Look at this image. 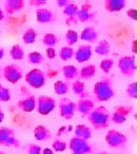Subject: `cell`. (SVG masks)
Listing matches in <instances>:
<instances>
[{"instance_id": "20", "label": "cell", "mask_w": 137, "mask_h": 154, "mask_svg": "<svg viewBox=\"0 0 137 154\" xmlns=\"http://www.w3.org/2000/svg\"><path fill=\"white\" fill-rule=\"evenodd\" d=\"M98 36H99V33L96 31V29L91 26L84 28L79 33V38L86 42H95L98 40Z\"/></svg>"}, {"instance_id": "29", "label": "cell", "mask_w": 137, "mask_h": 154, "mask_svg": "<svg viewBox=\"0 0 137 154\" xmlns=\"http://www.w3.org/2000/svg\"><path fill=\"white\" fill-rule=\"evenodd\" d=\"M54 91L58 95H64L69 92V85L63 80H57L54 84Z\"/></svg>"}, {"instance_id": "28", "label": "cell", "mask_w": 137, "mask_h": 154, "mask_svg": "<svg viewBox=\"0 0 137 154\" xmlns=\"http://www.w3.org/2000/svg\"><path fill=\"white\" fill-rule=\"evenodd\" d=\"M10 56H11V58H12L13 60H17V61L23 60L25 57L24 49H23V47L20 45L15 44L10 49Z\"/></svg>"}, {"instance_id": "32", "label": "cell", "mask_w": 137, "mask_h": 154, "mask_svg": "<svg viewBox=\"0 0 137 154\" xmlns=\"http://www.w3.org/2000/svg\"><path fill=\"white\" fill-rule=\"evenodd\" d=\"M27 59H28L29 63H31V64H40L44 61V56L40 51H34L28 54Z\"/></svg>"}, {"instance_id": "46", "label": "cell", "mask_w": 137, "mask_h": 154, "mask_svg": "<svg viewBox=\"0 0 137 154\" xmlns=\"http://www.w3.org/2000/svg\"><path fill=\"white\" fill-rule=\"evenodd\" d=\"M3 56H5V49L0 47V60H1V59L3 58Z\"/></svg>"}, {"instance_id": "40", "label": "cell", "mask_w": 137, "mask_h": 154, "mask_svg": "<svg viewBox=\"0 0 137 154\" xmlns=\"http://www.w3.org/2000/svg\"><path fill=\"white\" fill-rule=\"evenodd\" d=\"M57 56V51L55 49V47H47L46 48V57L48 59H54Z\"/></svg>"}, {"instance_id": "14", "label": "cell", "mask_w": 137, "mask_h": 154, "mask_svg": "<svg viewBox=\"0 0 137 154\" xmlns=\"http://www.w3.org/2000/svg\"><path fill=\"white\" fill-rule=\"evenodd\" d=\"M92 57V47L90 45H80L77 48V51H74V58L77 62L84 63L90 60Z\"/></svg>"}, {"instance_id": "50", "label": "cell", "mask_w": 137, "mask_h": 154, "mask_svg": "<svg viewBox=\"0 0 137 154\" xmlns=\"http://www.w3.org/2000/svg\"><path fill=\"white\" fill-rule=\"evenodd\" d=\"M0 33H1V31H0Z\"/></svg>"}, {"instance_id": "25", "label": "cell", "mask_w": 137, "mask_h": 154, "mask_svg": "<svg viewBox=\"0 0 137 154\" xmlns=\"http://www.w3.org/2000/svg\"><path fill=\"white\" fill-rule=\"evenodd\" d=\"M62 74L65 79H74L78 76V69L73 64H67L62 67Z\"/></svg>"}, {"instance_id": "18", "label": "cell", "mask_w": 137, "mask_h": 154, "mask_svg": "<svg viewBox=\"0 0 137 154\" xmlns=\"http://www.w3.org/2000/svg\"><path fill=\"white\" fill-rule=\"evenodd\" d=\"M126 5L124 0H105L104 1V9L109 13L120 12Z\"/></svg>"}, {"instance_id": "4", "label": "cell", "mask_w": 137, "mask_h": 154, "mask_svg": "<svg viewBox=\"0 0 137 154\" xmlns=\"http://www.w3.org/2000/svg\"><path fill=\"white\" fill-rule=\"evenodd\" d=\"M0 146L11 148L20 147V141L17 139L12 128H7V126L0 128Z\"/></svg>"}, {"instance_id": "27", "label": "cell", "mask_w": 137, "mask_h": 154, "mask_svg": "<svg viewBox=\"0 0 137 154\" xmlns=\"http://www.w3.org/2000/svg\"><path fill=\"white\" fill-rule=\"evenodd\" d=\"M72 91L74 92V94L80 96V97H85V95L87 94L86 92V85L82 80H75L72 84Z\"/></svg>"}, {"instance_id": "12", "label": "cell", "mask_w": 137, "mask_h": 154, "mask_svg": "<svg viewBox=\"0 0 137 154\" xmlns=\"http://www.w3.org/2000/svg\"><path fill=\"white\" fill-rule=\"evenodd\" d=\"M36 107V99L32 94H29L24 99L17 102V108L20 109L23 112H32Z\"/></svg>"}, {"instance_id": "24", "label": "cell", "mask_w": 137, "mask_h": 154, "mask_svg": "<svg viewBox=\"0 0 137 154\" xmlns=\"http://www.w3.org/2000/svg\"><path fill=\"white\" fill-rule=\"evenodd\" d=\"M111 43L107 40H102L94 47V53L99 56H107L111 53Z\"/></svg>"}, {"instance_id": "41", "label": "cell", "mask_w": 137, "mask_h": 154, "mask_svg": "<svg viewBox=\"0 0 137 154\" xmlns=\"http://www.w3.org/2000/svg\"><path fill=\"white\" fill-rule=\"evenodd\" d=\"M126 15H128L130 18H132L133 20H136L137 19V11L136 9H129L126 11Z\"/></svg>"}, {"instance_id": "10", "label": "cell", "mask_w": 137, "mask_h": 154, "mask_svg": "<svg viewBox=\"0 0 137 154\" xmlns=\"http://www.w3.org/2000/svg\"><path fill=\"white\" fill-rule=\"evenodd\" d=\"M76 111V103L70 99H61L59 101V113L60 117L65 120H70L73 118Z\"/></svg>"}, {"instance_id": "37", "label": "cell", "mask_w": 137, "mask_h": 154, "mask_svg": "<svg viewBox=\"0 0 137 154\" xmlns=\"http://www.w3.org/2000/svg\"><path fill=\"white\" fill-rule=\"evenodd\" d=\"M11 100V91L0 84V102H9Z\"/></svg>"}, {"instance_id": "6", "label": "cell", "mask_w": 137, "mask_h": 154, "mask_svg": "<svg viewBox=\"0 0 137 154\" xmlns=\"http://www.w3.org/2000/svg\"><path fill=\"white\" fill-rule=\"evenodd\" d=\"M69 149L72 151L73 154H92L93 150H92L91 144L87 140L80 139L77 137H72L69 141Z\"/></svg>"}, {"instance_id": "15", "label": "cell", "mask_w": 137, "mask_h": 154, "mask_svg": "<svg viewBox=\"0 0 137 154\" xmlns=\"http://www.w3.org/2000/svg\"><path fill=\"white\" fill-rule=\"evenodd\" d=\"M94 102L88 97H83L76 103V110L83 116H88L94 109Z\"/></svg>"}, {"instance_id": "3", "label": "cell", "mask_w": 137, "mask_h": 154, "mask_svg": "<svg viewBox=\"0 0 137 154\" xmlns=\"http://www.w3.org/2000/svg\"><path fill=\"white\" fill-rule=\"evenodd\" d=\"M26 82L34 89H40L44 87L46 82V76L45 73L40 69H32L30 70L25 76Z\"/></svg>"}, {"instance_id": "16", "label": "cell", "mask_w": 137, "mask_h": 154, "mask_svg": "<svg viewBox=\"0 0 137 154\" xmlns=\"http://www.w3.org/2000/svg\"><path fill=\"white\" fill-rule=\"evenodd\" d=\"M36 22L39 24H49V23L55 20V14L53 11L45 8H40L36 10Z\"/></svg>"}, {"instance_id": "34", "label": "cell", "mask_w": 137, "mask_h": 154, "mask_svg": "<svg viewBox=\"0 0 137 154\" xmlns=\"http://www.w3.org/2000/svg\"><path fill=\"white\" fill-rule=\"evenodd\" d=\"M114 66V60L111 59V58H106V59H103V60L100 62V69L102 70V72L105 73V74H108L111 71Z\"/></svg>"}, {"instance_id": "31", "label": "cell", "mask_w": 137, "mask_h": 154, "mask_svg": "<svg viewBox=\"0 0 137 154\" xmlns=\"http://www.w3.org/2000/svg\"><path fill=\"white\" fill-rule=\"evenodd\" d=\"M79 40V33H77V31L73 30V29H69L65 32V41L67 43V46H71L76 44Z\"/></svg>"}, {"instance_id": "36", "label": "cell", "mask_w": 137, "mask_h": 154, "mask_svg": "<svg viewBox=\"0 0 137 154\" xmlns=\"http://www.w3.org/2000/svg\"><path fill=\"white\" fill-rule=\"evenodd\" d=\"M125 93L131 99H136L137 97V84L136 82H131L128 85L126 89H125Z\"/></svg>"}, {"instance_id": "21", "label": "cell", "mask_w": 137, "mask_h": 154, "mask_svg": "<svg viewBox=\"0 0 137 154\" xmlns=\"http://www.w3.org/2000/svg\"><path fill=\"white\" fill-rule=\"evenodd\" d=\"M78 5L74 2H69L64 8H63V14L67 17V23H70V22H77L76 16H77V13H78Z\"/></svg>"}, {"instance_id": "33", "label": "cell", "mask_w": 137, "mask_h": 154, "mask_svg": "<svg viewBox=\"0 0 137 154\" xmlns=\"http://www.w3.org/2000/svg\"><path fill=\"white\" fill-rule=\"evenodd\" d=\"M58 43V38L55 33L47 32L43 36V44L47 47H55V45Z\"/></svg>"}, {"instance_id": "44", "label": "cell", "mask_w": 137, "mask_h": 154, "mask_svg": "<svg viewBox=\"0 0 137 154\" xmlns=\"http://www.w3.org/2000/svg\"><path fill=\"white\" fill-rule=\"evenodd\" d=\"M5 120V112H3L2 108H1V106H0V123L2 122Z\"/></svg>"}, {"instance_id": "35", "label": "cell", "mask_w": 137, "mask_h": 154, "mask_svg": "<svg viewBox=\"0 0 137 154\" xmlns=\"http://www.w3.org/2000/svg\"><path fill=\"white\" fill-rule=\"evenodd\" d=\"M51 148H53V151L55 152H63L67 150V143L62 139H56L54 140L53 144H51Z\"/></svg>"}, {"instance_id": "26", "label": "cell", "mask_w": 137, "mask_h": 154, "mask_svg": "<svg viewBox=\"0 0 137 154\" xmlns=\"http://www.w3.org/2000/svg\"><path fill=\"white\" fill-rule=\"evenodd\" d=\"M36 38H38V32L36 29L33 28H28L26 31L23 33V42L25 44H33L36 42Z\"/></svg>"}, {"instance_id": "1", "label": "cell", "mask_w": 137, "mask_h": 154, "mask_svg": "<svg viewBox=\"0 0 137 154\" xmlns=\"http://www.w3.org/2000/svg\"><path fill=\"white\" fill-rule=\"evenodd\" d=\"M88 121L95 130H103L108 128L111 122V115L108 110L104 106H98L94 107V109L87 116Z\"/></svg>"}, {"instance_id": "5", "label": "cell", "mask_w": 137, "mask_h": 154, "mask_svg": "<svg viewBox=\"0 0 137 154\" xmlns=\"http://www.w3.org/2000/svg\"><path fill=\"white\" fill-rule=\"evenodd\" d=\"M105 141L111 148H124L128 143V137L117 130H109L105 135Z\"/></svg>"}, {"instance_id": "48", "label": "cell", "mask_w": 137, "mask_h": 154, "mask_svg": "<svg viewBox=\"0 0 137 154\" xmlns=\"http://www.w3.org/2000/svg\"><path fill=\"white\" fill-rule=\"evenodd\" d=\"M99 154H111V153H108V152H100Z\"/></svg>"}, {"instance_id": "8", "label": "cell", "mask_w": 137, "mask_h": 154, "mask_svg": "<svg viewBox=\"0 0 137 154\" xmlns=\"http://www.w3.org/2000/svg\"><path fill=\"white\" fill-rule=\"evenodd\" d=\"M56 107V101L51 96L41 95L36 100V111L39 115L41 116H47L55 109Z\"/></svg>"}, {"instance_id": "2", "label": "cell", "mask_w": 137, "mask_h": 154, "mask_svg": "<svg viewBox=\"0 0 137 154\" xmlns=\"http://www.w3.org/2000/svg\"><path fill=\"white\" fill-rule=\"evenodd\" d=\"M93 94L99 102H106L111 100L115 96L113 82L109 78H103L95 82L93 86Z\"/></svg>"}, {"instance_id": "38", "label": "cell", "mask_w": 137, "mask_h": 154, "mask_svg": "<svg viewBox=\"0 0 137 154\" xmlns=\"http://www.w3.org/2000/svg\"><path fill=\"white\" fill-rule=\"evenodd\" d=\"M27 153L28 154H42V148L39 144L31 143L27 148Z\"/></svg>"}, {"instance_id": "13", "label": "cell", "mask_w": 137, "mask_h": 154, "mask_svg": "<svg viewBox=\"0 0 137 154\" xmlns=\"http://www.w3.org/2000/svg\"><path fill=\"white\" fill-rule=\"evenodd\" d=\"M91 9H92L91 3L89 2L83 3V5L78 10V13H77V16H76L77 20L80 23H86L93 19L95 17V13L91 12Z\"/></svg>"}, {"instance_id": "9", "label": "cell", "mask_w": 137, "mask_h": 154, "mask_svg": "<svg viewBox=\"0 0 137 154\" xmlns=\"http://www.w3.org/2000/svg\"><path fill=\"white\" fill-rule=\"evenodd\" d=\"M2 76L8 82L14 85L23 78V71L16 64H8L2 69Z\"/></svg>"}, {"instance_id": "43", "label": "cell", "mask_w": 137, "mask_h": 154, "mask_svg": "<svg viewBox=\"0 0 137 154\" xmlns=\"http://www.w3.org/2000/svg\"><path fill=\"white\" fill-rule=\"evenodd\" d=\"M42 153L43 154H54V151L49 148H45V149L42 150Z\"/></svg>"}, {"instance_id": "7", "label": "cell", "mask_w": 137, "mask_h": 154, "mask_svg": "<svg viewBox=\"0 0 137 154\" xmlns=\"http://www.w3.org/2000/svg\"><path fill=\"white\" fill-rule=\"evenodd\" d=\"M120 73L126 77H133L136 72V62L134 56H123L118 60Z\"/></svg>"}, {"instance_id": "23", "label": "cell", "mask_w": 137, "mask_h": 154, "mask_svg": "<svg viewBox=\"0 0 137 154\" xmlns=\"http://www.w3.org/2000/svg\"><path fill=\"white\" fill-rule=\"evenodd\" d=\"M96 74V67L94 64H86L78 71V76L84 80L91 79Z\"/></svg>"}, {"instance_id": "19", "label": "cell", "mask_w": 137, "mask_h": 154, "mask_svg": "<svg viewBox=\"0 0 137 154\" xmlns=\"http://www.w3.org/2000/svg\"><path fill=\"white\" fill-rule=\"evenodd\" d=\"M33 137L38 141H46L51 138V132L44 125H36L33 130Z\"/></svg>"}, {"instance_id": "39", "label": "cell", "mask_w": 137, "mask_h": 154, "mask_svg": "<svg viewBox=\"0 0 137 154\" xmlns=\"http://www.w3.org/2000/svg\"><path fill=\"white\" fill-rule=\"evenodd\" d=\"M46 2H47L46 0H30V1H29V5L40 9V8H43V5H45Z\"/></svg>"}, {"instance_id": "49", "label": "cell", "mask_w": 137, "mask_h": 154, "mask_svg": "<svg viewBox=\"0 0 137 154\" xmlns=\"http://www.w3.org/2000/svg\"><path fill=\"white\" fill-rule=\"evenodd\" d=\"M0 154H5V152H0Z\"/></svg>"}, {"instance_id": "11", "label": "cell", "mask_w": 137, "mask_h": 154, "mask_svg": "<svg viewBox=\"0 0 137 154\" xmlns=\"http://www.w3.org/2000/svg\"><path fill=\"white\" fill-rule=\"evenodd\" d=\"M132 111V106H118L111 116V121L116 124H122L128 120V117Z\"/></svg>"}, {"instance_id": "17", "label": "cell", "mask_w": 137, "mask_h": 154, "mask_svg": "<svg viewBox=\"0 0 137 154\" xmlns=\"http://www.w3.org/2000/svg\"><path fill=\"white\" fill-rule=\"evenodd\" d=\"M25 7L24 0H7L5 2V10L8 15H12L22 11Z\"/></svg>"}, {"instance_id": "45", "label": "cell", "mask_w": 137, "mask_h": 154, "mask_svg": "<svg viewBox=\"0 0 137 154\" xmlns=\"http://www.w3.org/2000/svg\"><path fill=\"white\" fill-rule=\"evenodd\" d=\"M3 19H5V12H3L2 9L0 8V22H1V20H3Z\"/></svg>"}, {"instance_id": "30", "label": "cell", "mask_w": 137, "mask_h": 154, "mask_svg": "<svg viewBox=\"0 0 137 154\" xmlns=\"http://www.w3.org/2000/svg\"><path fill=\"white\" fill-rule=\"evenodd\" d=\"M73 57H74V49H73L71 46H63V47L60 48L59 58H60L62 61L71 60Z\"/></svg>"}, {"instance_id": "47", "label": "cell", "mask_w": 137, "mask_h": 154, "mask_svg": "<svg viewBox=\"0 0 137 154\" xmlns=\"http://www.w3.org/2000/svg\"><path fill=\"white\" fill-rule=\"evenodd\" d=\"M135 44H136V41H135V40H134V41H133V47H132V51H133V53H136V49H135Z\"/></svg>"}, {"instance_id": "22", "label": "cell", "mask_w": 137, "mask_h": 154, "mask_svg": "<svg viewBox=\"0 0 137 154\" xmlns=\"http://www.w3.org/2000/svg\"><path fill=\"white\" fill-rule=\"evenodd\" d=\"M75 137L77 138H80V139H84V140H88L91 138V128L89 126H87L86 124H78L75 126Z\"/></svg>"}, {"instance_id": "42", "label": "cell", "mask_w": 137, "mask_h": 154, "mask_svg": "<svg viewBox=\"0 0 137 154\" xmlns=\"http://www.w3.org/2000/svg\"><path fill=\"white\" fill-rule=\"evenodd\" d=\"M69 2H70L69 0H57V5L60 8H64Z\"/></svg>"}]
</instances>
